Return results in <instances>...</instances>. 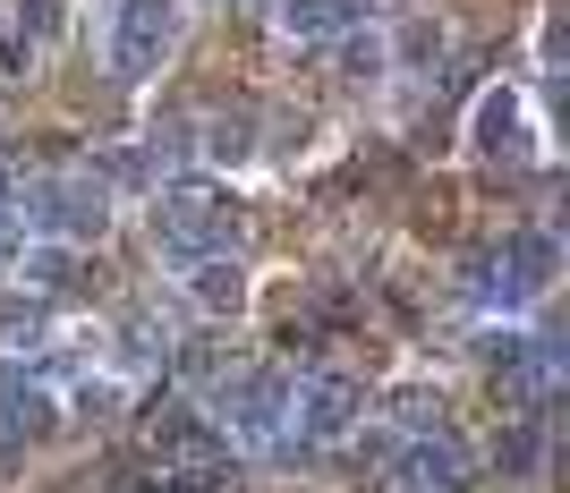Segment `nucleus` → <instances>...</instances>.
I'll use <instances>...</instances> for the list:
<instances>
[{"instance_id":"15","label":"nucleus","mask_w":570,"mask_h":493,"mask_svg":"<svg viewBox=\"0 0 570 493\" xmlns=\"http://www.w3.org/2000/svg\"><path fill=\"white\" fill-rule=\"evenodd\" d=\"M43 349H51V306L43 298L0 306V357H9V366L26 357V375H43Z\"/></svg>"},{"instance_id":"9","label":"nucleus","mask_w":570,"mask_h":493,"mask_svg":"<svg viewBox=\"0 0 570 493\" xmlns=\"http://www.w3.org/2000/svg\"><path fill=\"white\" fill-rule=\"evenodd\" d=\"M51 425H60V408H51L43 375H26V366H0V434H9V443H43Z\"/></svg>"},{"instance_id":"12","label":"nucleus","mask_w":570,"mask_h":493,"mask_svg":"<svg viewBox=\"0 0 570 493\" xmlns=\"http://www.w3.org/2000/svg\"><path fill=\"white\" fill-rule=\"evenodd\" d=\"M476 154H511L520 162L528 154V102L511 95V86H494V95H476V119H469Z\"/></svg>"},{"instance_id":"1","label":"nucleus","mask_w":570,"mask_h":493,"mask_svg":"<svg viewBox=\"0 0 570 493\" xmlns=\"http://www.w3.org/2000/svg\"><path fill=\"white\" fill-rule=\"evenodd\" d=\"M9 221H26L35 238H60V247L102 238V221H111V179H102V170H43V179L18 188Z\"/></svg>"},{"instance_id":"19","label":"nucleus","mask_w":570,"mask_h":493,"mask_svg":"<svg viewBox=\"0 0 570 493\" xmlns=\"http://www.w3.org/2000/svg\"><path fill=\"white\" fill-rule=\"evenodd\" d=\"M18 273H26V289H35V298H51V289L77 282V256L60 247V238H43V247H26V256H18Z\"/></svg>"},{"instance_id":"20","label":"nucleus","mask_w":570,"mask_h":493,"mask_svg":"<svg viewBox=\"0 0 570 493\" xmlns=\"http://www.w3.org/2000/svg\"><path fill=\"white\" fill-rule=\"evenodd\" d=\"M392 425H409V434L452 425V417H443V392H426V383H401V392H392Z\"/></svg>"},{"instance_id":"5","label":"nucleus","mask_w":570,"mask_h":493,"mask_svg":"<svg viewBox=\"0 0 570 493\" xmlns=\"http://www.w3.org/2000/svg\"><path fill=\"white\" fill-rule=\"evenodd\" d=\"M357 417H366V383L324 366V375H298V383H289V425H282V443L324 451V443H341V434H357Z\"/></svg>"},{"instance_id":"10","label":"nucleus","mask_w":570,"mask_h":493,"mask_svg":"<svg viewBox=\"0 0 570 493\" xmlns=\"http://www.w3.org/2000/svg\"><path fill=\"white\" fill-rule=\"evenodd\" d=\"M546 443H553V417L546 408H511L494 434V469L520 485V476H546Z\"/></svg>"},{"instance_id":"6","label":"nucleus","mask_w":570,"mask_h":493,"mask_svg":"<svg viewBox=\"0 0 570 493\" xmlns=\"http://www.w3.org/2000/svg\"><path fill=\"white\" fill-rule=\"evenodd\" d=\"M170 34H179V0H119V18H111V77H119V86H145V77L170 60Z\"/></svg>"},{"instance_id":"14","label":"nucleus","mask_w":570,"mask_h":493,"mask_svg":"<svg viewBox=\"0 0 570 493\" xmlns=\"http://www.w3.org/2000/svg\"><path fill=\"white\" fill-rule=\"evenodd\" d=\"M119 366L128 375H163L170 366V324L154 306H119Z\"/></svg>"},{"instance_id":"24","label":"nucleus","mask_w":570,"mask_h":493,"mask_svg":"<svg viewBox=\"0 0 570 493\" xmlns=\"http://www.w3.org/2000/svg\"><path fill=\"white\" fill-rule=\"evenodd\" d=\"M18 188H26V179H18V162H0V213L18 205Z\"/></svg>"},{"instance_id":"4","label":"nucleus","mask_w":570,"mask_h":493,"mask_svg":"<svg viewBox=\"0 0 570 493\" xmlns=\"http://www.w3.org/2000/svg\"><path fill=\"white\" fill-rule=\"evenodd\" d=\"M553 273H562V247L546 230H511L502 247H485L469 264V289H476L485 315H520V306H537L553 289Z\"/></svg>"},{"instance_id":"7","label":"nucleus","mask_w":570,"mask_h":493,"mask_svg":"<svg viewBox=\"0 0 570 493\" xmlns=\"http://www.w3.org/2000/svg\"><path fill=\"white\" fill-rule=\"evenodd\" d=\"M392 476H401L409 493H469L476 485V460H469V443H460L452 425H434V434L392 443Z\"/></svg>"},{"instance_id":"25","label":"nucleus","mask_w":570,"mask_h":493,"mask_svg":"<svg viewBox=\"0 0 570 493\" xmlns=\"http://www.w3.org/2000/svg\"><path fill=\"white\" fill-rule=\"evenodd\" d=\"M9 247H18V221H9V213H0V256H9Z\"/></svg>"},{"instance_id":"17","label":"nucleus","mask_w":570,"mask_h":493,"mask_svg":"<svg viewBox=\"0 0 570 493\" xmlns=\"http://www.w3.org/2000/svg\"><path fill=\"white\" fill-rule=\"evenodd\" d=\"M188 298L205 306V315H238V306H247V273H238L230 256H205V264H188Z\"/></svg>"},{"instance_id":"18","label":"nucleus","mask_w":570,"mask_h":493,"mask_svg":"<svg viewBox=\"0 0 570 493\" xmlns=\"http://www.w3.org/2000/svg\"><path fill=\"white\" fill-rule=\"evenodd\" d=\"M205 154H214V162H247V154H256V111L230 102L222 119H205Z\"/></svg>"},{"instance_id":"16","label":"nucleus","mask_w":570,"mask_h":493,"mask_svg":"<svg viewBox=\"0 0 570 493\" xmlns=\"http://www.w3.org/2000/svg\"><path fill=\"white\" fill-rule=\"evenodd\" d=\"M383 60H401L409 77H443V69H452V26H443V18H409L401 51H383Z\"/></svg>"},{"instance_id":"23","label":"nucleus","mask_w":570,"mask_h":493,"mask_svg":"<svg viewBox=\"0 0 570 493\" xmlns=\"http://www.w3.org/2000/svg\"><path fill=\"white\" fill-rule=\"evenodd\" d=\"M111 493H179V476L170 469H128V476H111Z\"/></svg>"},{"instance_id":"21","label":"nucleus","mask_w":570,"mask_h":493,"mask_svg":"<svg viewBox=\"0 0 570 493\" xmlns=\"http://www.w3.org/2000/svg\"><path fill=\"white\" fill-rule=\"evenodd\" d=\"M333 43H341V77H383V69H392V60H383V43L366 34V26H350V34H333Z\"/></svg>"},{"instance_id":"2","label":"nucleus","mask_w":570,"mask_h":493,"mask_svg":"<svg viewBox=\"0 0 570 493\" xmlns=\"http://www.w3.org/2000/svg\"><path fill=\"white\" fill-rule=\"evenodd\" d=\"M289 383L282 366H222L214 383H205V417L230 434V443L264 451V443H282V425H289Z\"/></svg>"},{"instance_id":"22","label":"nucleus","mask_w":570,"mask_h":493,"mask_svg":"<svg viewBox=\"0 0 570 493\" xmlns=\"http://www.w3.org/2000/svg\"><path fill=\"white\" fill-rule=\"evenodd\" d=\"M111 408H119V383H102V375L77 383V417H111Z\"/></svg>"},{"instance_id":"13","label":"nucleus","mask_w":570,"mask_h":493,"mask_svg":"<svg viewBox=\"0 0 570 493\" xmlns=\"http://www.w3.org/2000/svg\"><path fill=\"white\" fill-rule=\"evenodd\" d=\"M60 9H69V0H9V26H0V69H26V60L60 34Z\"/></svg>"},{"instance_id":"8","label":"nucleus","mask_w":570,"mask_h":493,"mask_svg":"<svg viewBox=\"0 0 570 493\" xmlns=\"http://www.w3.org/2000/svg\"><path fill=\"white\" fill-rule=\"evenodd\" d=\"M230 460V434H222L205 408H154V469H222Z\"/></svg>"},{"instance_id":"11","label":"nucleus","mask_w":570,"mask_h":493,"mask_svg":"<svg viewBox=\"0 0 570 493\" xmlns=\"http://www.w3.org/2000/svg\"><path fill=\"white\" fill-rule=\"evenodd\" d=\"M273 18H282V34H298V43H333V34L375 18V0H273Z\"/></svg>"},{"instance_id":"3","label":"nucleus","mask_w":570,"mask_h":493,"mask_svg":"<svg viewBox=\"0 0 570 493\" xmlns=\"http://www.w3.org/2000/svg\"><path fill=\"white\" fill-rule=\"evenodd\" d=\"M238 230H247V221H238L230 196H205V188L154 196V256H163L170 273H188V264H205V256H230Z\"/></svg>"}]
</instances>
